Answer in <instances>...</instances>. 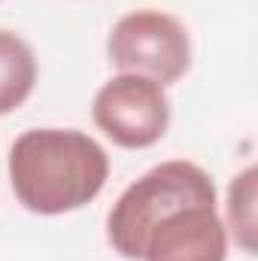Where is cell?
<instances>
[{"instance_id":"cell-1","label":"cell","mask_w":258,"mask_h":261,"mask_svg":"<svg viewBox=\"0 0 258 261\" xmlns=\"http://www.w3.org/2000/svg\"><path fill=\"white\" fill-rule=\"evenodd\" d=\"M107 149L73 128L24 130L9 149V182L18 203L37 216L82 210L104 192Z\"/></svg>"},{"instance_id":"cell-2","label":"cell","mask_w":258,"mask_h":261,"mask_svg":"<svg viewBox=\"0 0 258 261\" xmlns=\"http://www.w3.org/2000/svg\"><path fill=\"white\" fill-rule=\"evenodd\" d=\"M216 200V186L203 167L192 161H164L143 173L119 195L107 216V237L122 258L140 261V246L149 228L176 206Z\"/></svg>"},{"instance_id":"cell-7","label":"cell","mask_w":258,"mask_h":261,"mask_svg":"<svg viewBox=\"0 0 258 261\" xmlns=\"http://www.w3.org/2000/svg\"><path fill=\"white\" fill-rule=\"evenodd\" d=\"M228 222L243 252L255 249V167H246L228 192Z\"/></svg>"},{"instance_id":"cell-3","label":"cell","mask_w":258,"mask_h":261,"mask_svg":"<svg viewBox=\"0 0 258 261\" xmlns=\"http://www.w3.org/2000/svg\"><path fill=\"white\" fill-rule=\"evenodd\" d=\"M107 55L122 73L173 85L192 70V40L176 15L161 9H134L113 24Z\"/></svg>"},{"instance_id":"cell-4","label":"cell","mask_w":258,"mask_h":261,"mask_svg":"<svg viewBox=\"0 0 258 261\" xmlns=\"http://www.w3.org/2000/svg\"><path fill=\"white\" fill-rule=\"evenodd\" d=\"M91 119L116 146L149 149L170 128V100L164 85L146 76L119 73L97 88Z\"/></svg>"},{"instance_id":"cell-6","label":"cell","mask_w":258,"mask_h":261,"mask_svg":"<svg viewBox=\"0 0 258 261\" xmlns=\"http://www.w3.org/2000/svg\"><path fill=\"white\" fill-rule=\"evenodd\" d=\"M37 55L15 31L0 28V116L15 113L37 85Z\"/></svg>"},{"instance_id":"cell-5","label":"cell","mask_w":258,"mask_h":261,"mask_svg":"<svg viewBox=\"0 0 258 261\" xmlns=\"http://www.w3.org/2000/svg\"><path fill=\"white\" fill-rule=\"evenodd\" d=\"M228 231L216 200H194L161 216L143 237L140 261H225Z\"/></svg>"}]
</instances>
